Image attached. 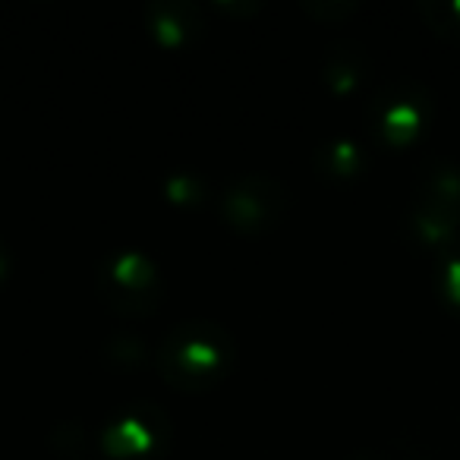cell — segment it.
I'll return each instance as SVG.
<instances>
[{
	"instance_id": "4",
	"label": "cell",
	"mask_w": 460,
	"mask_h": 460,
	"mask_svg": "<svg viewBox=\"0 0 460 460\" xmlns=\"http://www.w3.org/2000/svg\"><path fill=\"white\" fill-rule=\"evenodd\" d=\"M102 451L108 460H164L173 441V422L152 401H129L104 420Z\"/></svg>"
},
{
	"instance_id": "14",
	"label": "cell",
	"mask_w": 460,
	"mask_h": 460,
	"mask_svg": "<svg viewBox=\"0 0 460 460\" xmlns=\"http://www.w3.org/2000/svg\"><path fill=\"white\" fill-rule=\"evenodd\" d=\"M303 10L313 16H322V20H344V16H350L353 10H359L357 4H303Z\"/></svg>"
},
{
	"instance_id": "8",
	"label": "cell",
	"mask_w": 460,
	"mask_h": 460,
	"mask_svg": "<svg viewBox=\"0 0 460 460\" xmlns=\"http://www.w3.org/2000/svg\"><path fill=\"white\" fill-rule=\"evenodd\" d=\"M369 70V58L357 41H334L325 54V66H322V76H325L328 89L347 95L359 85V79Z\"/></svg>"
},
{
	"instance_id": "6",
	"label": "cell",
	"mask_w": 460,
	"mask_h": 460,
	"mask_svg": "<svg viewBox=\"0 0 460 460\" xmlns=\"http://www.w3.org/2000/svg\"><path fill=\"white\" fill-rule=\"evenodd\" d=\"M432 117V95L413 79L388 83L369 104V120L378 139L391 148L410 146Z\"/></svg>"
},
{
	"instance_id": "1",
	"label": "cell",
	"mask_w": 460,
	"mask_h": 460,
	"mask_svg": "<svg viewBox=\"0 0 460 460\" xmlns=\"http://www.w3.org/2000/svg\"><path fill=\"white\" fill-rule=\"evenodd\" d=\"M237 341L215 319H186L164 332L155 347V369L171 388L183 394H205L217 388L234 369Z\"/></svg>"
},
{
	"instance_id": "15",
	"label": "cell",
	"mask_w": 460,
	"mask_h": 460,
	"mask_svg": "<svg viewBox=\"0 0 460 460\" xmlns=\"http://www.w3.org/2000/svg\"><path fill=\"white\" fill-rule=\"evenodd\" d=\"M10 269H13V256H10V246L0 237V284L10 278Z\"/></svg>"
},
{
	"instance_id": "12",
	"label": "cell",
	"mask_w": 460,
	"mask_h": 460,
	"mask_svg": "<svg viewBox=\"0 0 460 460\" xmlns=\"http://www.w3.org/2000/svg\"><path fill=\"white\" fill-rule=\"evenodd\" d=\"M420 13L426 16L429 29L441 35H460V0H432L420 4Z\"/></svg>"
},
{
	"instance_id": "13",
	"label": "cell",
	"mask_w": 460,
	"mask_h": 460,
	"mask_svg": "<svg viewBox=\"0 0 460 460\" xmlns=\"http://www.w3.org/2000/svg\"><path fill=\"white\" fill-rule=\"evenodd\" d=\"M164 192L171 202L177 205H196L199 199L208 192V186H205V180L199 177V173H190V171H177L167 177L164 183Z\"/></svg>"
},
{
	"instance_id": "3",
	"label": "cell",
	"mask_w": 460,
	"mask_h": 460,
	"mask_svg": "<svg viewBox=\"0 0 460 460\" xmlns=\"http://www.w3.org/2000/svg\"><path fill=\"white\" fill-rule=\"evenodd\" d=\"M98 296L120 319H146L164 296V278L148 252L114 250L98 262Z\"/></svg>"
},
{
	"instance_id": "5",
	"label": "cell",
	"mask_w": 460,
	"mask_h": 460,
	"mask_svg": "<svg viewBox=\"0 0 460 460\" xmlns=\"http://www.w3.org/2000/svg\"><path fill=\"white\" fill-rule=\"evenodd\" d=\"M290 192L271 173H240L221 196V217L237 234H265L284 217Z\"/></svg>"
},
{
	"instance_id": "2",
	"label": "cell",
	"mask_w": 460,
	"mask_h": 460,
	"mask_svg": "<svg viewBox=\"0 0 460 460\" xmlns=\"http://www.w3.org/2000/svg\"><path fill=\"white\" fill-rule=\"evenodd\" d=\"M410 237L432 250L435 256L460 237V164L451 158H435L426 164L413 186L407 208Z\"/></svg>"
},
{
	"instance_id": "10",
	"label": "cell",
	"mask_w": 460,
	"mask_h": 460,
	"mask_svg": "<svg viewBox=\"0 0 460 460\" xmlns=\"http://www.w3.org/2000/svg\"><path fill=\"white\" fill-rule=\"evenodd\" d=\"M104 359L117 369H139L142 363L152 359V350H148L142 334L123 328V332H114L104 341Z\"/></svg>"
},
{
	"instance_id": "16",
	"label": "cell",
	"mask_w": 460,
	"mask_h": 460,
	"mask_svg": "<svg viewBox=\"0 0 460 460\" xmlns=\"http://www.w3.org/2000/svg\"><path fill=\"white\" fill-rule=\"evenodd\" d=\"M347 460H391V457L382 451H372V447H363V451H353Z\"/></svg>"
},
{
	"instance_id": "7",
	"label": "cell",
	"mask_w": 460,
	"mask_h": 460,
	"mask_svg": "<svg viewBox=\"0 0 460 460\" xmlns=\"http://www.w3.org/2000/svg\"><path fill=\"white\" fill-rule=\"evenodd\" d=\"M146 29L161 48L180 51L205 32L202 7L192 0H148L142 7Z\"/></svg>"
},
{
	"instance_id": "11",
	"label": "cell",
	"mask_w": 460,
	"mask_h": 460,
	"mask_svg": "<svg viewBox=\"0 0 460 460\" xmlns=\"http://www.w3.org/2000/svg\"><path fill=\"white\" fill-rule=\"evenodd\" d=\"M438 296L454 315H460V237L438 256Z\"/></svg>"
},
{
	"instance_id": "9",
	"label": "cell",
	"mask_w": 460,
	"mask_h": 460,
	"mask_svg": "<svg viewBox=\"0 0 460 460\" xmlns=\"http://www.w3.org/2000/svg\"><path fill=\"white\" fill-rule=\"evenodd\" d=\"M315 167L332 180H353L366 167V148L350 136H334L315 148Z\"/></svg>"
}]
</instances>
